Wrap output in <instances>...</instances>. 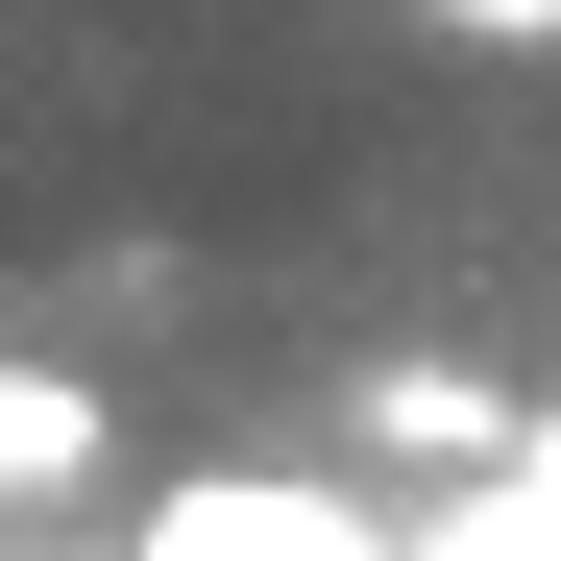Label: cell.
I'll list each match as a JSON object with an SVG mask.
<instances>
[{
    "label": "cell",
    "mask_w": 561,
    "mask_h": 561,
    "mask_svg": "<svg viewBox=\"0 0 561 561\" xmlns=\"http://www.w3.org/2000/svg\"><path fill=\"white\" fill-rule=\"evenodd\" d=\"M342 439H366V463H513V391H489V366H366Z\"/></svg>",
    "instance_id": "6da1fadb"
},
{
    "label": "cell",
    "mask_w": 561,
    "mask_h": 561,
    "mask_svg": "<svg viewBox=\"0 0 561 561\" xmlns=\"http://www.w3.org/2000/svg\"><path fill=\"white\" fill-rule=\"evenodd\" d=\"M439 49H561V0H415Z\"/></svg>",
    "instance_id": "3957f363"
},
{
    "label": "cell",
    "mask_w": 561,
    "mask_h": 561,
    "mask_svg": "<svg viewBox=\"0 0 561 561\" xmlns=\"http://www.w3.org/2000/svg\"><path fill=\"white\" fill-rule=\"evenodd\" d=\"M99 463H123V415L73 391V366H0V513H73Z\"/></svg>",
    "instance_id": "7a4b0ae2"
}]
</instances>
